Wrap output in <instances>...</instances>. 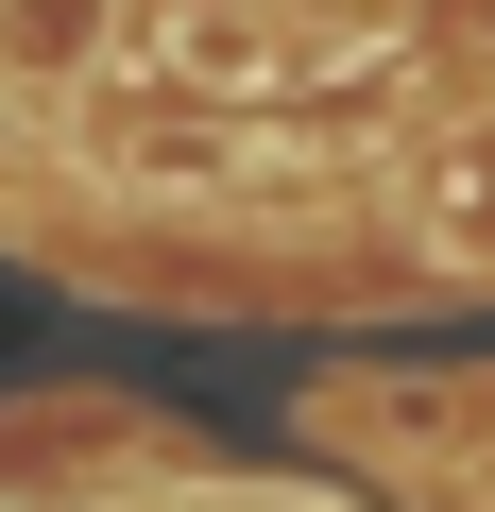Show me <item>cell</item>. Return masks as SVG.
<instances>
[{
    "label": "cell",
    "mask_w": 495,
    "mask_h": 512,
    "mask_svg": "<svg viewBox=\"0 0 495 512\" xmlns=\"http://www.w3.org/2000/svg\"><path fill=\"white\" fill-rule=\"evenodd\" d=\"M137 52L171 69V103H257L308 69V18L291 0H137Z\"/></svg>",
    "instance_id": "cell-1"
},
{
    "label": "cell",
    "mask_w": 495,
    "mask_h": 512,
    "mask_svg": "<svg viewBox=\"0 0 495 512\" xmlns=\"http://www.w3.org/2000/svg\"><path fill=\"white\" fill-rule=\"evenodd\" d=\"M137 35V0H0V103H69Z\"/></svg>",
    "instance_id": "cell-2"
},
{
    "label": "cell",
    "mask_w": 495,
    "mask_h": 512,
    "mask_svg": "<svg viewBox=\"0 0 495 512\" xmlns=\"http://www.w3.org/2000/svg\"><path fill=\"white\" fill-rule=\"evenodd\" d=\"M410 222H427V256H461V274H495V120H461V137L427 154Z\"/></svg>",
    "instance_id": "cell-3"
},
{
    "label": "cell",
    "mask_w": 495,
    "mask_h": 512,
    "mask_svg": "<svg viewBox=\"0 0 495 512\" xmlns=\"http://www.w3.org/2000/svg\"><path fill=\"white\" fill-rule=\"evenodd\" d=\"M291 18H393V0H291Z\"/></svg>",
    "instance_id": "cell-4"
},
{
    "label": "cell",
    "mask_w": 495,
    "mask_h": 512,
    "mask_svg": "<svg viewBox=\"0 0 495 512\" xmlns=\"http://www.w3.org/2000/svg\"><path fill=\"white\" fill-rule=\"evenodd\" d=\"M274 512H342V495H274Z\"/></svg>",
    "instance_id": "cell-5"
}]
</instances>
